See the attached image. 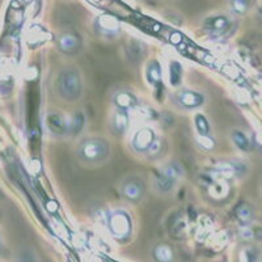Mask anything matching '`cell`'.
Masks as SVG:
<instances>
[{
    "label": "cell",
    "instance_id": "obj_25",
    "mask_svg": "<svg viewBox=\"0 0 262 262\" xmlns=\"http://www.w3.org/2000/svg\"><path fill=\"white\" fill-rule=\"evenodd\" d=\"M261 16H262V11H261Z\"/></svg>",
    "mask_w": 262,
    "mask_h": 262
},
{
    "label": "cell",
    "instance_id": "obj_22",
    "mask_svg": "<svg viewBox=\"0 0 262 262\" xmlns=\"http://www.w3.org/2000/svg\"><path fill=\"white\" fill-rule=\"evenodd\" d=\"M232 9L237 13H244L248 9V0H232Z\"/></svg>",
    "mask_w": 262,
    "mask_h": 262
},
{
    "label": "cell",
    "instance_id": "obj_15",
    "mask_svg": "<svg viewBox=\"0 0 262 262\" xmlns=\"http://www.w3.org/2000/svg\"><path fill=\"white\" fill-rule=\"evenodd\" d=\"M235 214H236V217H237V221L242 224H248L250 221H252V217H253L252 209H250L247 203H242L240 206H237V207H236Z\"/></svg>",
    "mask_w": 262,
    "mask_h": 262
},
{
    "label": "cell",
    "instance_id": "obj_24",
    "mask_svg": "<svg viewBox=\"0 0 262 262\" xmlns=\"http://www.w3.org/2000/svg\"><path fill=\"white\" fill-rule=\"evenodd\" d=\"M18 262H37V259L36 256H34L32 252L25 250V252H23V253L20 254V257H18Z\"/></svg>",
    "mask_w": 262,
    "mask_h": 262
},
{
    "label": "cell",
    "instance_id": "obj_12",
    "mask_svg": "<svg viewBox=\"0 0 262 262\" xmlns=\"http://www.w3.org/2000/svg\"><path fill=\"white\" fill-rule=\"evenodd\" d=\"M97 24L98 27H100V29L104 30V32L107 33V34H113V33H116L117 30L119 29L118 21H117L114 17H112V16H107V15L98 18Z\"/></svg>",
    "mask_w": 262,
    "mask_h": 262
},
{
    "label": "cell",
    "instance_id": "obj_11",
    "mask_svg": "<svg viewBox=\"0 0 262 262\" xmlns=\"http://www.w3.org/2000/svg\"><path fill=\"white\" fill-rule=\"evenodd\" d=\"M59 49L63 53L75 54L80 49V39L75 34H64L59 39Z\"/></svg>",
    "mask_w": 262,
    "mask_h": 262
},
{
    "label": "cell",
    "instance_id": "obj_2",
    "mask_svg": "<svg viewBox=\"0 0 262 262\" xmlns=\"http://www.w3.org/2000/svg\"><path fill=\"white\" fill-rule=\"evenodd\" d=\"M109 144L101 139H85L78 148L79 156L88 163H101L109 156Z\"/></svg>",
    "mask_w": 262,
    "mask_h": 262
},
{
    "label": "cell",
    "instance_id": "obj_13",
    "mask_svg": "<svg viewBox=\"0 0 262 262\" xmlns=\"http://www.w3.org/2000/svg\"><path fill=\"white\" fill-rule=\"evenodd\" d=\"M128 126V116L127 112L117 111V113L113 117V127L117 133H125Z\"/></svg>",
    "mask_w": 262,
    "mask_h": 262
},
{
    "label": "cell",
    "instance_id": "obj_19",
    "mask_svg": "<svg viewBox=\"0 0 262 262\" xmlns=\"http://www.w3.org/2000/svg\"><path fill=\"white\" fill-rule=\"evenodd\" d=\"M195 126H196V130H198V133H200L201 137H209L210 125H209V121L206 119L205 116H202V114H196Z\"/></svg>",
    "mask_w": 262,
    "mask_h": 262
},
{
    "label": "cell",
    "instance_id": "obj_10",
    "mask_svg": "<svg viewBox=\"0 0 262 262\" xmlns=\"http://www.w3.org/2000/svg\"><path fill=\"white\" fill-rule=\"evenodd\" d=\"M114 104L119 111H130L133 107L137 106L138 100L134 95L127 91H121L114 96Z\"/></svg>",
    "mask_w": 262,
    "mask_h": 262
},
{
    "label": "cell",
    "instance_id": "obj_6",
    "mask_svg": "<svg viewBox=\"0 0 262 262\" xmlns=\"http://www.w3.org/2000/svg\"><path fill=\"white\" fill-rule=\"evenodd\" d=\"M231 29V23L226 16H215L205 21V30L212 37H223Z\"/></svg>",
    "mask_w": 262,
    "mask_h": 262
},
{
    "label": "cell",
    "instance_id": "obj_14",
    "mask_svg": "<svg viewBox=\"0 0 262 262\" xmlns=\"http://www.w3.org/2000/svg\"><path fill=\"white\" fill-rule=\"evenodd\" d=\"M147 79H148V83H151L152 85H156L161 81V67L156 60H152L148 64V69H147Z\"/></svg>",
    "mask_w": 262,
    "mask_h": 262
},
{
    "label": "cell",
    "instance_id": "obj_1",
    "mask_svg": "<svg viewBox=\"0 0 262 262\" xmlns=\"http://www.w3.org/2000/svg\"><path fill=\"white\" fill-rule=\"evenodd\" d=\"M80 74L75 69H66L58 76L57 91L60 97L67 101H74L81 95Z\"/></svg>",
    "mask_w": 262,
    "mask_h": 262
},
{
    "label": "cell",
    "instance_id": "obj_7",
    "mask_svg": "<svg viewBox=\"0 0 262 262\" xmlns=\"http://www.w3.org/2000/svg\"><path fill=\"white\" fill-rule=\"evenodd\" d=\"M156 135L152 128L144 127L140 128L135 134L134 139H133V147L135 151L138 152H148L151 147L155 144Z\"/></svg>",
    "mask_w": 262,
    "mask_h": 262
},
{
    "label": "cell",
    "instance_id": "obj_9",
    "mask_svg": "<svg viewBox=\"0 0 262 262\" xmlns=\"http://www.w3.org/2000/svg\"><path fill=\"white\" fill-rule=\"evenodd\" d=\"M46 125L51 133L57 135H62L70 131V125L67 123L64 117L58 112H50L46 117Z\"/></svg>",
    "mask_w": 262,
    "mask_h": 262
},
{
    "label": "cell",
    "instance_id": "obj_3",
    "mask_svg": "<svg viewBox=\"0 0 262 262\" xmlns=\"http://www.w3.org/2000/svg\"><path fill=\"white\" fill-rule=\"evenodd\" d=\"M182 176V168L180 167L177 163H169L168 165L163 168L159 173L158 181H156V186H158L159 191L163 193H168L172 190L176 185L177 180Z\"/></svg>",
    "mask_w": 262,
    "mask_h": 262
},
{
    "label": "cell",
    "instance_id": "obj_20",
    "mask_svg": "<svg viewBox=\"0 0 262 262\" xmlns=\"http://www.w3.org/2000/svg\"><path fill=\"white\" fill-rule=\"evenodd\" d=\"M84 126V116L81 113L75 114L74 119L70 122V131L72 134H79Z\"/></svg>",
    "mask_w": 262,
    "mask_h": 262
},
{
    "label": "cell",
    "instance_id": "obj_21",
    "mask_svg": "<svg viewBox=\"0 0 262 262\" xmlns=\"http://www.w3.org/2000/svg\"><path fill=\"white\" fill-rule=\"evenodd\" d=\"M227 191V186L224 182L222 181H214L211 182V186H210V194L212 196H221L224 195V193Z\"/></svg>",
    "mask_w": 262,
    "mask_h": 262
},
{
    "label": "cell",
    "instance_id": "obj_18",
    "mask_svg": "<svg viewBox=\"0 0 262 262\" xmlns=\"http://www.w3.org/2000/svg\"><path fill=\"white\" fill-rule=\"evenodd\" d=\"M232 139H233V143L238 147V148L242 149V151H249L250 148V143H249V139L247 138V135L242 131H233L232 133Z\"/></svg>",
    "mask_w": 262,
    "mask_h": 262
},
{
    "label": "cell",
    "instance_id": "obj_5",
    "mask_svg": "<svg viewBox=\"0 0 262 262\" xmlns=\"http://www.w3.org/2000/svg\"><path fill=\"white\" fill-rule=\"evenodd\" d=\"M176 102L184 109H194L205 104V96L191 90H181L174 96Z\"/></svg>",
    "mask_w": 262,
    "mask_h": 262
},
{
    "label": "cell",
    "instance_id": "obj_8",
    "mask_svg": "<svg viewBox=\"0 0 262 262\" xmlns=\"http://www.w3.org/2000/svg\"><path fill=\"white\" fill-rule=\"evenodd\" d=\"M122 194L128 201L137 202V201H139L144 194L143 182L137 179L127 180L122 186Z\"/></svg>",
    "mask_w": 262,
    "mask_h": 262
},
{
    "label": "cell",
    "instance_id": "obj_23",
    "mask_svg": "<svg viewBox=\"0 0 262 262\" xmlns=\"http://www.w3.org/2000/svg\"><path fill=\"white\" fill-rule=\"evenodd\" d=\"M242 262H256L257 256L253 249H245L242 253Z\"/></svg>",
    "mask_w": 262,
    "mask_h": 262
},
{
    "label": "cell",
    "instance_id": "obj_16",
    "mask_svg": "<svg viewBox=\"0 0 262 262\" xmlns=\"http://www.w3.org/2000/svg\"><path fill=\"white\" fill-rule=\"evenodd\" d=\"M154 256L159 262H170L173 258V252L168 245H158L154 250Z\"/></svg>",
    "mask_w": 262,
    "mask_h": 262
},
{
    "label": "cell",
    "instance_id": "obj_17",
    "mask_svg": "<svg viewBox=\"0 0 262 262\" xmlns=\"http://www.w3.org/2000/svg\"><path fill=\"white\" fill-rule=\"evenodd\" d=\"M182 76V66L179 62H172L169 64V81L172 85H179Z\"/></svg>",
    "mask_w": 262,
    "mask_h": 262
},
{
    "label": "cell",
    "instance_id": "obj_4",
    "mask_svg": "<svg viewBox=\"0 0 262 262\" xmlns=\"http://www.w3.org/2000/svg\"><path fill=\"white\" fill-rule=\"evenodd\" d=\"M107 226L116 237H126L131 232L130 216L125 211H116L107 217Z\"/></svg>",
    "mask_w": 262,
    "mask_h": 262
}]
</instances>
